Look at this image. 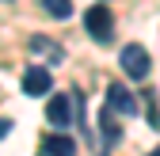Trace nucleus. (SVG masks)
Returning a JSON list of instances; mask_svg holds the SVG:
<instances>
[{
  "label": "nucleus",
  "instance_id": "obj_1",
  "mask_svg": "<svg viewBox=\"0 0 160 156\" xmlns=\"http://www.w3.org/2000/svg\"><path fill=\"white\" fill-rule=\"evenodd\" d=\"M118 61H122V72L130 76V80H145V76H149V69H152V61H149L145 46H137V42L122 46V53H118Z\"/></svg>",
  "mask_w": 160,
  "mask_h": 156
},
{
  "label": "nucleus",
  "instance_id": "obj_2",
  "mask_svg": "<svg viewBox=\"0 0 160 156\" xmlns=\"http://www.w3.org/2000/svg\"><path fill=\"white\" fill-rule=\"evenodd\" d=\"M114 15H111V8L107 4H95V8H88L84 12V31L95 38V42H111V34H114Z\"/></svg>",
  "mask_w": 160,
  "mask_h": 156
},
{
  "label": "nucleus",
  "instance_id": "obj_3",
  "mask_svg": "<svg viewBox=\"0 0 160 156\" xmlns=\"http://www.w3.org/2000/svg\"><path fill=\"white\" fill-rule=\"evenodd\" d=\"M107 110H114V114H137V99L126 91V84H111L107 88Z\"/></svg>",
  "mask_w": 160,
  "mask_h": 156
},
{
  "label": "nucleus",
  "instance_id": "obj_4",
  "mask_svg": "<svg viewBox=\"0 0 160 156\" xmlns=\"http://www.w3.org/2000/svg\"><path fill=\"white\" fill-rule=\"evenodd\" d=\"M46 118L57 126V129H65L72 122V95H53V99L46 103Z\"/></svg>",
  "mask_w": 160,
  "mask_h": 156
},
{
  "label": "nucleus",
  "instance_id": "obj_5",
  "mask_svg": "<svg viewBox=\"0 0 160 156\" xmlns=\"http://www.w3.org/2000/svg\"><path fill=\"white\" fill-rule=\"evenodd\" d=\"M46 91H50V69L31 65L23 72V95H46Z\"/></svg>",
  "mask_w": 160,
  "mask_h": 156
},
{
  "label": "nucleus",
  "instance_id": "obj_6",
  "mask_svg": "<svg viewBox=\"0 0 160 156\" xmlns=\"http://www.w3.org/2000/svg\"><path fill=\"white\" fill-rule=\"evenodd\" d=\"M99 129H103V145H107V149L122 141V122H118L114 110H107V107L99 110Z\"/></svg>",
  "mask_w": 160,
  "mask_h": 156
},
{
  "label": "nucleus",
  "instance_id": "obj_7",
  "mask_svg": "<svg viewBox=\"0 0 160 156\" xmlns=\"http://www.w3.org/2000/svg\"><path fill=\"white\" fill-rule=\"evenodd\" d=\"M42 149H46V156H76V141L65 137V133H50V137H42Z\"/></svg>",
  "mask_w": 160,
  "mask_h": 156
},
{
  "label": "nucleus",
  "instance_id": "obj_8",
  "mask_svg": "<svg viewBox=\"0 0 160 156\" xmlns=\"http://www.w3.org/2000/svg\"><path fill=\"white\" fill-rule=\"evenodd\" d=\"M31 50H46V57H50L53 65H61V61H65V50L57 46V42H50V38H42V34H34V38H31Z\"/></svg>",
  "mask_w": 160,
  "mask_h": 156
},
{
  "label": "nucleus",
  "instance_id": "obj_9",
  "mask_svg": "<svg viewBox=\"0 0 160 156\" xmlns=\"http://www.w3.org/2000/svg\"><path fill=\"white\" fill-rule=\"evenodd\" d=\"M42 4H46V12H50V15H57V19L72 15V0H42Z\"/></svg>",
  "mask_w": 160,
  "mask_h": 156
},
{
  "label": "nucleus",
  "instance_id": "obj_10",
  "mask_svg": "<svg viewBox=\"0 0 160 156\" xmlns=\"http://www.w3.org/2000/svg\"><path fill=\"white\" fill-rule=\"evenodd\" d=\"M145 156H160V145H156V149H149V152H145Z\"/></svg>",
  "mask_w": 160,
  "mask_h": 156
},
{
  "label": "nucleus",
  "instance_id": "obj_11",
  "mask_svg": "<svg viewBox=\"0 0 160 156\" xmlns=\"http://www.w3.org/2000/svg\"><path fill=\"white\" fill-rule=\"evenodd\" d=\"M4 4H8V0H4Z\"/></svg>",
  "mask_w": 160,
  "mask_h": 156
}]
</instances>
